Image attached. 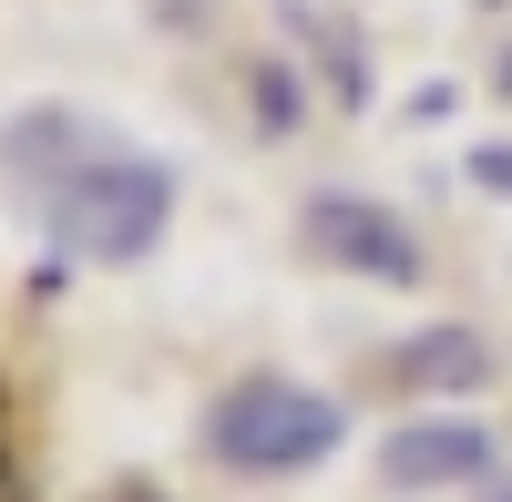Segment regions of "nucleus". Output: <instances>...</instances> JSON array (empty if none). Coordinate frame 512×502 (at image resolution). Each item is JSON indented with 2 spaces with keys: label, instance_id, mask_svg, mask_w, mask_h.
<instances>
[{
  "label": "nucleus",
  "instance_id": "f257e3e1",
  "mask_svg": "<svg viewBox=\"0 0 512 502\" xmlns=\"http://www.w3.org/2000/svg\"><path fill=\"white\" fill-rule=\"evenodd\" d=\"M164 216H175V164H154V154H93L82 175L41 205V226H52V246H72V257H93V267H134L154 257V236Z\"/></svg>",
  "mask_w": 512,
  "mask_h": 502
},
{
  "label": "nucleus",
  "instance_id": "f03ea898",
  "mask_svg": "<svg viewBox=\"0 0 512 502\" xmlns=\"http://www.w3.org/2000/svg\"><path fill=\"white\" fill-rule=\"evenodd\" d=\"M349 441V410L308 380H236L216 410H205V451L226 472H308Z\"/></svg>",
  "mask_w": 512,
  "mask_h": 502
},
{
  "label": "nucleus",
  "instance_id": "7ed1b4c3",
  "mask_svg": "<svg viewBox=\"0 0 512 502\" xmlns=\"http://www.w3.org/2000/svg\"><path fill=\"white\" fill-rule=\"evenodd\" d=\"M297 236H308L328 267H349V277H379V287H420V246H410V226L390 216V205H369V195H308Z\"/></svg>",
  "mask_w": 512,
  "mask_h": 502
},
{
  "label": "nucleus",
  "instance_id": "20e7f679",
  "mask_svg": "<svg viewBox=\"0 0 512 502\" xmlns=\"http://www.w3.org/2000/svg\"><path fill=\"white\" fill-rule=\"evenodd\" d=\"M93 154H113V144H103V123H82V113H21L11 134H0V175H11V195L41 216V205H52Z\"/></svg>",
  "mask_w": 512,
  "mask_h": 502
},
{
  "label": "nucleus",
  "instance_id": "39448f33",
  "mask_svg": "<svg viewBox=\"0 0 512 502\" xmlns=\"http://www.w3.org/2000/svg\"><path fill=\"white\" fill-rule=\"evenodd\" d=\"M492 472V431L482 421H410L379 441V482L390 492H451V482H482Z\"/></svg>",
  "mask_w": 512,
  "mask_h": 502
},
{
  "label": "nucleus",
  "instance_id": "423d86ee",
  "mask_svg": "<svg viewBox=\"0 0 512 502\" xmlns=\"http://www.w3.org/2000/svg\"><path fill=\"white\" fill-rule=\"evenodd\" d=\"M482 369H492V349L472 339V328H420V339L390 359V380L400 390H472Z\"/></svg>",
  "mask_w": 512,
  "mask_h": 502
},
{
  "label": "nucleus",
  "instance_id": "0eeeda50",
  "mask_svg": "<svg viewBox=\"0 0 512 502\" xmlns=\"http://www.w3.org/2000/svg\"><path fill=\"white\" fill-rule=\"evenodd\" d=\"M472 185L482 195H512V144H472Z\"/></svg>",
  "mask_w": 512,
  "mask_h": 502
},
{
  "label": "nucleus",
  "instance_id": "6e6552de",
  "mask_svg": "<svg viewBox=\"0 0 512 502\" xmlns=\"http://www.w3.org/2000/svg\"><path fill=\"white\" fill-rule=\"evenodd\" d=\"M492 93H502V103H512V41H502V62H492Z\"/></svg>",
  "mask_w": 512,
  "mask_h": 502
},
{
  "label": "nucleus",
  "instance_id": "1a4fd4ad",
  "mask_svg": "<svg viewBox=\"0 0 512 502\" xmlns=\"http://www.w3.org/2000/svg\"><path fill=\"white\" fill-rule=\"evenodd\" d=\"M492 502H512V482H492Z\"/></svg>",
  "mask_w": 512,
  "mask_h": 502
},
{
  "label": "nucleus",
  "instance_id": "9d476101",
  "mask_svg": "<svg viewBox=\"0 0 512 502\" xmlns=\"http://www.w3.org/2000/svg\"><path fill=\"white\" fill-rule=\"evenodd\" d=\"M0 482H11V472H0Z\"/></svg>",
  "mask_w": 512,
  "mask_h": 502
}]
</instances>
